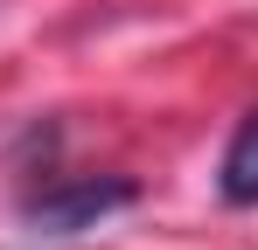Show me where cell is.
<instances>
[{
    "mask_svg": "<svg viewBox=\"0 0 258 250\" xmlns=\"http://www.w3.org/2000/svg\"><path fill=\"white\" fill-rule=\"evenodd\" d=\"M216 188H223V202H230V208H251V202H258V111L230 132V153H223Z\"/></svg>",
    "mask_w": 258,
    "mask_h": 250,
    "instance_id": "obj_2",
    "label": "cell"
},
{
    "mask_svg": "<svg viewBox=\"0 0 258 250\" xmlns=\"http://www.w3.org/2000/svg\"><path fill=\"white\" fill-rule=\"evenodd\" d=\"M133 202V181H112V174H77V181H49L35 188L21 215L28 222H42V229H91L98 215H112V208Z\"/></svg>",
    "mask_w": 258,
    "mask_h": 250,
    "instance_id": "obj_1",
    "label": "cell"
}]
</instances>
